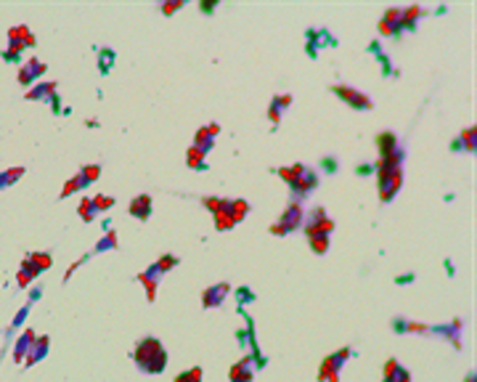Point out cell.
Listing matches in <instances>:
<instances>
[{
	"mask_svg": "<svg viewBox=\"0 0 477 382\" xmlns=\"http://www.w3.org/2000/svg\"><path fill=\"white\" fill-rule=\"evenodd\" d=\"M99 175H101V165H83L77 175H72L67 183H64V189H61V199H67L72 194H77V191L88 189V186H93L96 181H99Z\"/></svg>",
	"mask_w": 477,
	"mask_h": 382,
	"instance_id": "6",
	"label": "cell"
},
{
	"mask_svg": "<svg viewBox=\"0 0 477 382\" xmlns=\"http://www.w3.org/2000/svg\"><path fill=\"white\" fill-rule=\"evenodd\" d=\"M461 143H464L467 152H475V128H467V130L461 133Z\"/></svg>",
	"mask_w": 477,
	"mask_h": 382,
	"instance_id": "35",
	"label": "cell"
},
{
	"mask_svg": "<svg viewBox=\"0 0 477 382\" xmlns=\"http://www.w3.org/2000/svg\"><path fill=\"white\" fill-rule=\"evenodd\" d=\"M398 146H400V143H398V136H395V133H379V136H376L379 157H390Z\"/></svg>",
	"mask_w": 477,
	"mask_h": 382,
	"instance_id": "26",
	"label": "cell"
},
{
	"mask_svg": "<svg viewBox=\"0 0 477 382\" xmlns=\"http://www.w3.org/2000/svg\"><path fill=\"white\" fill-rule=\"evenodd\" d=\"M255 359L252 356H244L241 361L228 369V380L231 382H252L255 380V364H252Z\"/></svg>",
	"mask_w": 477,
	"mask_h": 382,
	"instance_id": "16",
	"label": "cell"
},
{
	"mask_svg": "<svg viewBox=\"0 0 477 382\" xmlns=\"http://www.w3.org/2000/svg\"><path fill=\"white\" fill-rule=\"evenodd\" d=\"M403 159H406V149L403 146H398L390 157H379L376 159L374 170L379 202H392L398 197V191L403 186Z\"/></svg>",
	"mask_w": 477,
	"mask_h": 382,
	"instance_id": "1",
	"label": "cell"
},
{
	"mask_svg": "<svg viewBox=\"0 0 477 382\" xmlns=\"http://www.w3.org/2000/svg\"><path fill=\"white\" fill-rule=\"evenodd\" d=\"M32 46H34V35L30 27L19 24V27H11V30H8V46H6V48L21 53L24 48H32Z\"/></svg>",
	"mask_w": 477,
	"mask_h": 382,
	"instance_id": "12",
	"label": "cell"
},
{
	"mask_svg": "<svg viewBox=\"0 0 477 382\" xmlns=\"http://www.w3.org/2000/svg\"><path fill=\"white\" fill-rule=\"evenodd\" d=\"M329 237H332V234H313V237H307L310 250H313L316 255H326V250H329Z\"/></svg>",
	"mask_w": 477,
	"mask_h": 382,
	"instance_id": "31",
	"label": "cell"
},
{
	"mask_svg": "<svg viewBox=\"0 0 477 382\" xmlns=\"http://www.w3.org/2000/svg\"><path fill=\"white\" fill-rule=\"evenodd\" d=\"M303 228H305V237H313V234H332V231H334V221L326 215L324 208H316L307 212Z\"/></svg>",
	"mask_w": 477,
	"mask_h": 382,
	"instance_id": "9",
	"label": "cell"
},
{
	"mask_svg": "<svg viewBox=\"0 0 477 382\" xmlns=\"http://www.w3.org/2000/svg\"><path fill=\"white\" fill-rule=\"evenodd\" d=\"M228 295H231V284L218 281V284L207 287L205 292H202V305H205V308H218V305L225 303V297Z\"/></svg>",
	"mask_w": 477,
	"mask_h": 382,
	"instance_id": "15",
	"label": "cell"
},
{
	"mask_svg": "<svg viewBox=\"0 0 477 382\" xmlns=\"http://www.w3.org/2000/svg\"><path fill=\"white\" fill-rule=\"evenodd\" d=\"M109 61H112V51H101V64H99V70L109 72V67H112Z\"/></svg>",
	"mask_w": 477,
	"mask_h": 382,
	"instance_id": "39",
	"label": "cell"
},
{
	"mask_svg": "<svg viewBox=\"0 0 477 382\" xmlns=\"http://www.w3.org/2000/svg\"><path fill=\"white\" fill-rule=\"evenodd\" d=\"M3 59H6V61H11V64H24V61H21V53L11 51V48H6V51H3Z\"/></svg>",
	"mask_w": 477,
	"mask_h": 382,
	"instance_id": "38",
	"label": "cell"
},
{
	"mask_svg": "<svg viewBox=\"0 0 477 382\" xmlns=\"http://www.w3.org/2000/svg\"><path fill=\"white\" fill-rule=\"evenodd\" d=\"M353 356V348H340L337 353H329L324 359V364L318 369V380L321 382H340V372L345 361Z\"/></svg>",
	"mask_w": 477,
	"mask_h": 382,
	"instance_id": "7",
	"label": "cell"
},
{
	"mask_svg": "<svg viewBox=\"0 0 477 382\" xmlns=\"http://www.w3.org/2000/svg\"><path fill=\"white\" fill-rule=\"evenodd\" d=\"M48 348H51V337H48V334H40V337L34 340V345H32V350H30V356H27L24 366L40 364V361L48 356Z\"/></svg>",
	"mask_w": 477,
	"mask_h": 382,
	"instance_id": "21",
	"label": "cell"
},
{
	"mask_svg": "<svg viewBox=\"0 0 477 382\" xmlns=\"http://www.w3.org/2000/svg\"><path fill=\"white\" fill-rule=\"evenodd\" d=\"M165 277V271H162V265L159 263H152L146 271H141L138 274V281L146 287V300L154 303V297H156V287H159V281Z\"/></svg>",
	"mask_w": 477,
	"mask_h": 382,
	"instance_id": "11",
	"label": "cell"
},
{
	"mask_svg": "<svg viewBox=\"0 0 477 382\" xmlns=\"http://www.w3.org/2000/svg\"><path fill=\"white\" fill-rule=\"evenodd\" d=\"M128 210L138 221H149V215H152V197L149 194H138V197H133V202H130Z\"/></svg>",
	"mask_w": 477,
	"mask_h": 382,
	"instance_id": "23",
	"label": "cell"
},
{
	"mask_svg": "<svg viewBox=\"0 0 477 382\" xmlns=\"http://www.w3.org/2000/svg\"><path fill=\"white\" fill-rule=\"evenodd\" d=\"M133 361L143 374H159L168 366V350L156 337H143L133 350Z\"/></svg>",
	"mask_w": 477,
	"mask_h": 382,
	"instance_id": "3",
	"label": "cell"
},
{
	"mask_svg": "<svg viewBox=\"0 0 477 382\" xmlns=\"http://www.w3.org/2000/svg\"><path fill=\"white\" fill-rule=\"evenodd\" d=\"M379 35L400 37L403 35V8H387L379 21Z\"/></svg>",
	"mask_w": 477,
	"mask_h": 382,
	"instance_id": "10",
	"label": "cell"
},
{
	"mask_svg": "<svg viewBox=\"0 0 477 382\" xmlns=\"http://www.w3.org/2000/svg\"><path fill=\"white\" fill-rule=\"evenodd\" d=\"M392 330H395V332H419V334H429V327H425V324H416V321H409V319H403V316L392 319Z\"/></svg>",
	"mask_w": 477,
	"mask_h": 382,
	"instance_id": "27",
	"label": "cell"
},
{
	"mask_svg": "<svg viewBox=\"0 0 477 382\" xmlns=\"http://www.w3.org/2000/svg\"><path fill=\"white\" fill-rule=\"evenodd\" d=\"M305 223V212H303V205H297V202H290L284 212H281V218L276 221L271 226V234L273 237H287L292 234L294 228H300Z\"/></svg>",
	"mask_w": 477,
	"mask_h": 382,
	"instance_id": "5",
	"label": "cell"
},
{
	"mask_svg": "<svg viewBox=\"0 0 477 382\" xmlns=\"http://www.w3.org/2000/svg\"><path fill=\"white\" fill-rule=\"evenodd\" d=\"M30 258L34 261V265L40 268V271H48L53 265V258H51V252H30Z\"/></svg>",
	"mask_w": 477,
	"mask_h": 382,
	"instance_id": "33",
	"label": "cell"
},
{
	"mask_svg": "<svg viewBox=\"0 0 477 382\" xmlns=\"http://www.w3.org/2000/svg\"><path fill=\"white\" fill-rule=\"evenodd\" d=\"M467 382H475V374H469V377H467Z\"/></svg>",
	"mask_w": 477,
	"mask_h": 382,
	"instance_id": "43",
	"label": "cell"
},
{
	"mask_svg": "<svg viewBox=\"0 0 477 382\" xmlns=\"http://www.w3.org/2000/svg\"><path fill=\"white\" fill-rule=\"evenodd\" d=\"M382 382H411V374L406 366H400V361L390 359L385 364V374H382Z\"/></svg>",
	"mask_w": 477,
	"mask_h": 382,
	"instance_id": "22",
	"label": "cell"
},
{
	"mask_svg": "<svg viewBox=\"0 0 477 382\" xmlns=\"http://www.w3.org/2000/svg\"><path fill=\"white\" fill-rule=\"evenodd\" d=\"M119 247V239L114 231H106L101 239L96 242V255H101V252H109V250H117Z\"/></svg>",
	"mask_w": 477,
	"mask_h": 382,
	"instance_id": "29",
	"label": "cell"
},
{
	"mask_svg": "<svg viewBox=\"0 0 477 382\" xmlns=\"http://www.w3.org/2000/svg\"><path fill=\"white\" fill-rule=\"evenodd\" d=\"M202 205L215 215V228L218 231H231V228L236 226L234 199H225V197H202Z\"/></svg>",
	"mask_w": 477,
	"mask_h": 382,
	"instance_id": "4",
	"label": "cell"
},
{
	"mask_svg": "<svg viewBox=\"0 0 477 382\" xmlns=\"http://www.w3.org/2000/svg\"><path fill=\"white\" fill-rule=\"evenodd\" d=\"M278 175L290 183L292 202L297 205H303V199H307L310 191L318 186V173L310 165H287V168H278Z\"/></svg>",
	"mask_w": 477,
	"mask_h": 382,
	"instance_id": "2",
	"label": "cell"
},
{
	"mask_svg": "<svg viewBox=\"0 0 477 382\" xmlns=\"http://www.w3.org/2000/svg\"><path fill=\"white\" fill-rule=\"evenodd\" d=\"M34 340H37V334L32 330H24L21 334L17 337V345H14V361H27V356H30V350H32Z\"/></svg>",
	"mask_w": 477,
	"mask_h": 382,
	"instance_id": "19",
	"label": "cell"
},
{
	"mask_svg": "<svg viewBox=\"0 0 477 382\" xmlns=\"http://www.w3.org/2000/svg\"><path fill=\"white\" fill-rule=\"evenodd\" d=\"M48 70V64H43L40 59H30V61H24L21 67H19V86H30L32 88L37 80H40V74Z\"/></svg>",
	"mask_w": 477,
	"mask_h": 382,
	"instance_id": "14",
	"label": "cell"
},
{
	"mask_svg": "<svg viewBox=\"0 0 477 382\" xmlns=\"http://www.w3.org/2000/svg\"><path fill=\"white\" fill-rule=\"evenodd\" d=\"M329 90L337 96V99H342L347 106H353V109H358V112H369V109H374V101L366 96V93H361V90H356V88H350V86H342V83H337V86H329Z\"/></svg>",
	"mask_w": 477,
	"mask_h": 382,
	"instance_id": "8",
	"label": "cell"
},
{
	"mask_svg": "<svg viewBox=\"0 0 477 382\" xmlns=\"http://www.w3.org/2000/svg\"><path fill=\"white\" fill-rule=\"evenodd\" d=\"M77 215H80L85 223H93V221L101 215V210H99V205H96V199H93V197H83V199H80V205H77Z\"/></svg>",
	"mask_w": 477,
	"mask_h": 382,
	"instance_id": "25",
	"label": "cell"
},
{
	"mask_svg": "<svg viewBox=\"0 0 477 382\" xmlns=\"http://www.w3.org/2000/svg\"><path fill=\"white\" fill-rule=\"evenodd\" d=\"M461 330H464L461 319H454V321L440 324V327H429V334H440V337H445V340H451L454 348H461Z\"/></svg>",
	"mask_w": 477,
	"mask_h": 382,
	"instance_id": "17",
	"label": "cell"
},
{
	"mask_svg": "<svg viewBox=\"0 0 477 382\" xmlns=\"http://www.w3.org/2000/svg\"><path fill=\"white\" fill-rule=\"evenodd\" d=\"M202 374H205L202 366H191L188 372H181L172 382H202Z\"/></svg>",
	"mask_w": 477,
	"mask_h": 382,
	"instance_id": "32",
	"label": "cell"
},
{
	"mask_svg": "<svg viewBox=\"0 0 477 382\" xmlns=\"http://www.w3.org/2000/svg\"><path fill=\"white\" fill-rule=\"evenodd\" d=\"M156 263H159V265H162V271L168 274L170 268H175V265H178V255H172V252H165V255H162V258H159Z\"/></svg>",
	"mask_w": 477,
	"mask_h": 382,
	"instance_id": "36",
	"label": "cell"
},
{
	"mask_svg": "<svg viewBox=\"0 0 477 382\" xmlns=\"http://www.w3.org/2000/svg\"><path fill=\"white\" fill-rule=\"evenodd\" d=\"M238 300H241V303H250V300H255V297H250V290H238Z\"/></svg>",
	"mask_w": 477,
	"mask_h": 382,
	"instance_id": "42",
	"label": "cell"
},
{
	"mask_svg": "<svg viewBox=\"0 0 477 382\" xmlns=\"http://www.w3.org/2000/svg\"><path fill=\"white\" fill-rule=\"evenodd\" d=\"M218 133H221V125H218V122L202 125V128L196 130V136H194V143H191V146H196L199 152L210 154V149L215 146V139H218Z\"/></svg>",
	"mask_w": 477,
	"mask_h": 382,
	"instance_id": "13",
	"label": "cell"
},
{
	"mask_svg": "<svg viewBox=\"0 0 477 382\" xmlns=\"http://www.w3.org/2000/svg\"><path fill=\"white\" fill-rule=\"evenodd\" d=\"M321 168H326L329 173H334V170L340 168V162H337V159H324V162H321Z\"/></svg>",
	"mask_w": 477,
	"mask_h": 382,
	"instance_id": "41",
	"label": "cell"
},
{
	"mask_svg": "<svg viewBox=\"0 0 477 382\" xmlns=\"http://www.w3.org/2000/svg\"><path fill=\"white\" fill-rule=\"evenodd\" d=\"M186 165L191 170H199V173H202V170H207V154L205 152H199L196 146H191L186 152Z\"/></svg>",
	"mask_w": 477,
	"mask_h": 382,
	"instance_id": "28",
	"label": "cell"
},
{
	"mask_svg": "<svg viewBox=\"0 0 477 382\" xmlns=\"http://www.w3.org/2000/svg\"><path fill=\"white\" fill-rule=\"evenodd\" d=\"M178 8H183V3H162V14H175Z\"/></svg>",
	"mask_w": 477,
	"mask_h": 382,
	"instance_id": "40",
	"label": "cell"
},
{
	"mask_svg": "<svg viewBox=\"0 0 477 382\" xmlns=\"http://www.w3.org/2000/svg\"><path fill=\"white\" fill-rule=\"evenodd\" d=\"M96 199V205H99V210H109V208H114V199L112 197H103V194H99V197H93Z\"/></svg>",
	"mask_w": 477,
	"mask_h": 382,
	"instance_id": "37",
	"label": "cell"
},
{
	"mask_svg": "<svg viewBox=\"0 0 477 382\" xmlns=\"http://www.w3.org/2000/svg\"><path fill=\"white\" fill-rule=\"evenodd\" d=\"M21 175H24V168H21V165H19V168H8V170H3V173H0V191L8 189V186H14Z\"/></svg>",
	"mask_w": 477,
	"mask_h": 382,
	"instance_id": "30",
	"label": "cell"
},
{
	"mask_svg": "<svg viewBox=\"0 0 477 382\" xmlns=\"http://www.w3.org/2000/svg\"><path fill=\"white\" fill-rule=\"evenodd\" d=\"M56 86H59V83H40V86H32L24 93V99H27V101H51L53 96H56Z\"/></svg>",
	"mask_w": 477,
	"mask_h": 382,
	"instance_id": "24",
	"label": "cell"
},
{
	"mask_svg": "<svg viewBox=\"0 0 477 382\" xmlns=\"http://www.w3.org/2000/svg\"><path fill=\"white\" fill-rule=\"evenodd\" d=\"M247 212H250V202L247 199H234V218H236V223H241L247 218Z\"/></svg>",
	"mask_w": 477,
	"mask_h": 382,
	"instance_id": "34",
	"label": "cell"
},
{
	"mask_svg": "<svg viewBox=\"0 0 477 382\" xmlns=\"http://www.w3.org/2000/svg\"><path fill=\"white\" fill-rule=\"evenodd\" d=\"M40 274H43V271H40V268L34 265L32 258L27 255V258L21 261V265H19L17 284H19V287H30V284H32V281H34V279H37V277H40Z\"/></svg>",
	"mask_w": 477,
	"mask_h": 382,
	"instance_id": "20",
	"label": "cell"
},
{
	"mask_svg": "<svg viewBox=\"0 0 477 382\" xmlns=\"http://www.w3.org/2000/svg\"><path fill=\"white\" fill-rule=\"evenodd\" d=\"M292 101H294V99H292L290 93H281V96H273L271 99V104H268V120H271L273 130H276V125L281 122V114L292 106Z\"/></svg>",
	"mask_w": 477,
	"mask_h": 382,
	"instance_id": "18",
	"label": "cell"
}]
</instances>
